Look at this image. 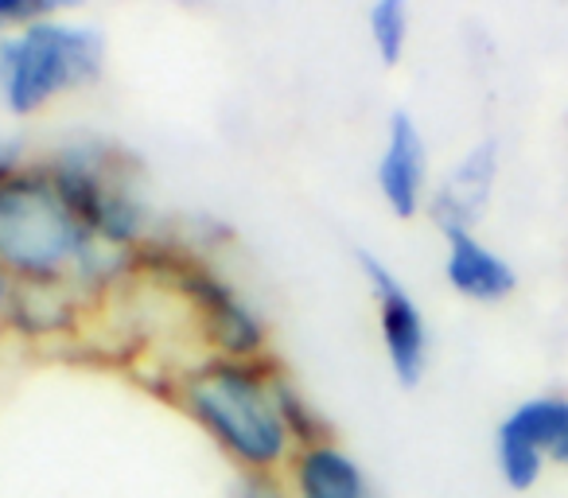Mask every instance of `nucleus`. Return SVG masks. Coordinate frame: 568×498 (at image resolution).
Instances as JSON below:
<instances>
[{
  "label": "nucleus",
  "instance_id": "1",
  "mask_svg": "<svg viewBox=\"0 0 568 498\" xmlns=\"http://www.w3.org/2000/svg\"><path fill=\"white\" fill-rule=\"evenodd\" d=\"M281 374L273 358L199 355L168 378V397L237 475H281L296 451L281 413Z\"/></svg>",
  "mask_w": 568,
  "mask_h": 498
},
{
  "label": "nucleus",
  "instance_id": "2",
  "mask_svg": "<svg viewBox=\"0 0 568 498\" xmlns=\"http://www.w3.org/2000/svg\"><path fill=\"white\" fill-rule=\"evenodd\" d=\"M105 71V35L98 24L63 12L0 35V110L9 118H40L63 98L94 87Z\"/></svg>",
  "mask_w": 568,
  "mask_h": 498
},
{
  "label": "nucleus",
  "instance_id": "3",
  "mask_svg": "<svg viewBox=\"0 0 568 498\" xmlns=\"http://www.w3.org/2000/svg\"><path fill=\"white\" fill-rule=\"evenodd\" d=\"M90 245L94 237L55 187L43 160H32L0 187V265L17 285L71 281Z\"/></svg>",
  "mask_w": 568,
  "mask_h": 498
},
{
  "label": "nucleus",
  "instance_id": "4",
  "mask_svg": "<svg viewBox=\"0 0 568 498\" xmlns=\"http://www.w3.org/2000/svg\"><path fill=\"white\" fill-rule=\"evenodd\" d=\"M43 167L90 237L133 257L152 245V211L136 187V167L125 160V152L98 141H74L51 152Z\"/></svg>",
  "mask_w": 568,
  "mask_h": 498
},
{
  "label": "nucleus",
  "instance_id": "5",
  "mask_svg": "<svg viewBox=\"0 0 568 498\" xmlns=\"http://www.w3.org/2000/svg\"><path fill=\"white\" fill-rule=\"evenodd\" d=\"M136 262L180 301L191 335L203 343V355L268 358V324L214 265L168 245H149Z\"/></svg>",
  "mask_w": 568,
  "mask_h": 498
},
{
  "label": "nucleus",
  "instance_id": "6",
  "mask_svg": "<svg viewBox=\"0 0 568 498\" xmlns=\"http://www.w3.org/2000/svg\"><path fill=\"white\" fill-rule=\"evenodd\" d=\"M355 262L366 288H371L382 355L389 363V374H394V382L402 389H417L428 374V363H433V332H428L425 308L378 254L355 250Z\"/></svg>",
  "mask_w": 568,
  "mask_h": 498
},
{
  "label": "nucleus",
  "instance_id": "7",
  "mask_svg": "<svg viewBox=\"0 0 568 498\" xmlns=\"http://www.w3.org/2000/svg\"><path fill=\"white\" fill-rule=\"evenodd\" d=\"M568 428L565 394H534L510 405L495 425V471L506 490H534L552 467V448Z\"/></svg>",
  "mask_w": 568,
  "mask_h": 498
},
{
  "label": "nucleus",
  "instance_id": "8",
  "mask_svg": "<svg viewBox=\"0 0 568 498\" xmlns=\"http://www.w3.org/2000/svg\"><path fill=\"white\" fill-rule=\"evenodd\" d=\"M374 187L394 218L413 222L428 214L433 199V149L409 110H389L382 129V149L374 160Z\"/></svg>",
  "mask_w": 568,
  "mask_h": 498
},
{
  "label": "nucleus",
  "instance_id": "9",
  "mask_svg": "<svg viewBox=\"0 0 568 498\" xmlns=\"http://www.w3.org/2000/svg\"><path fill=\"white\" fill-rule=\"evenodd\" d=\"M498 183V144L479 141L448 167L440 183H433V199H428V218L436 230L456 234V230H479L483 214H487L490 199H495Z\"/></svg>",
  "mask_w": 568,
  "mask_h": 498
},
{
  "label": "nucleus",
  "instance_id": "10",
  "mask_svg": "<svg viewBox=\"0 0 568 498\" xmlns=\"http://www.w3.org/2000/svg\"><path fill=\"white\" fill-rule=\"evenodd\" d=\"M444 281L467 304H503L518 293V270L506 254L479 234V230H456L444 234Z\"/></svg>",
  "mask_w": 568,
  "mask_h": 498
},
{
  "label": "nucleus",
  "instance_id": "11",
  "mask_svg": "<svg viewBox=\"0 0 568 498\" xmlns=\"http://www.w3.org/2000/svg\"><path fill=\"white\" fill-rule=\"evenodd\" d=\"M94 301L79 293L71 281H43V285H17L9 304L4 332L28 343H63L74 339L87 324Z\"/></svg>",
  "mask_w": 568,
  "mask_h": 498
},
{
  "label": "nucleus",
  "instance_id": "12",
  "mask_svg": "<svg viewBox=\"0 0 568 498\" xmlns=\"http://www.w3.org/2000/svg\"><path fill=\"white\" fill-rule=\"evenodd\" d=\"M281 479L293 498H374L371 475L355 451L339 444V436L301 444L284 464Z\"/></svg>",
  "mask_w": 568,
  "mask_h": 498
},
{
  "label": "nucleus",
  "instance_id": "13",
  "mask_svg": "<svg viewBox=\"0 0 568 498\" xmlns=\"http://www.w3.org/2000/svg\"><path fill=\"white\" fill-rule=\"evenodd\" d=\"M366 40H371L374 59L386 71L402 67L413 40V9L405 0H374L371 9H366Z\"/></svg>",
  "mask_w": 568,
  "mask_h": 498
},
{
  "label": "nucleus",
  "instance_id": "14",
  "mask_svg": "<svg viewBox=\"0 0 568 498\" xmlns=\"http://www.w3.org/2000/svg\"><path fill=\"white\" fill-rule=\"evenodd\" d=\"M281 413H284V425H288V433H293L296 448H301V444H316V440L335 436L332 425L324 420V413L312 405V397L304 394V389L296 386L288 374H281Z\"/></svg>",
  "mask_w": 568,
  "mask_h": 498
},
{
  "label": "nucleus",
  "instance_id": "15",
  "mask_svg": "<svg viewBox=\"0 0 568 498\" xmlns=\"http://www.w3.org/2000/svg\"><path fill=\"white\" fill-rule=\"evenodd\" d=\"M51 12L59 9L48 4V0H0V35L17 32L24 24H36V20L51 17Z\"/></svg>",
  "mask_w": 568,
  "mask_h": 498
},
{
  "label": "nucleus",
  "instance_id": "16",
  "mask_svg": "<svg viewBox=\"0 0 568 498\" xmlns=\"http://www.w3.org/2000/svg\"><path fill=\"white\" fill-rule=\"evenodd\" d=\"M230 498H293L281 475H234Z\"/></svg>",
  "mask_w": 568,
  "mask_h": 498
},
{
  "label": "nucleus",
  "instance_id": "17",
  "mask_svg": "<svg viewBox=\"0 0 568 498\" xmlns=\"http://www.w3.org/2000/svg\"><path fill=\"white\" fill-rule=\"evenodd\" d=\"M28 164H32V156H28L24 141H17V136H0V187H4L9 180H17Z\"/></svg>",
  "mask_w": 568,
  "mask_h": 498
},
{
  "label": "nucleus",
  "instance_id": "18",
  "mask_svg": "<svg viewBox=\"0 0 568 498\" xmlns=\"http://www.w3.org/2000/svg\"><path fill=\"white\" fill-rule=\"evenodd\" d=\"M12 293H17V281L9 277V270H4V265H0V332H4V319H9Z\"/></svg>",
  "mask_w": 568,
  "mask_h": 498
},
{
  "label": "nucleus",
  "instance_id": "19",
  "mask_svg": "<svg viewBox=\"0 0 568 498\" xmlns=\"http://www.w3.org/2000/svg\"><path fill=\"white\" fill-rule=\"evenodd\" d=\"M552 467H565L568 471V428H565V436H560L557 448H552Z\"/></svg>",
  "mask_w": 568,
  "mask_h": 498
}]
</instances>
